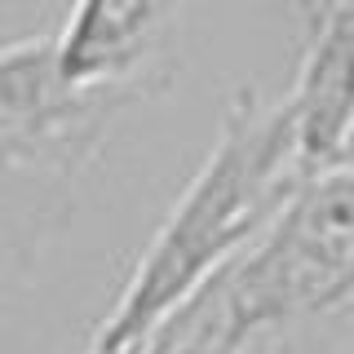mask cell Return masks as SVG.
I'll return each instance as SVG.
<instances>
[{
    "label": "cell",
    "instance_id": "cell-1",
    "mask_svg": "<svg viewBox=\"0 0 354 354\" xmlns=\"http://www.w3.org/2000/svg\"><path fill=\"white\" fill-rule=\"evenodd\" d=\"M151 354L354 350V160L279 204L147 337Z\"/></svg>",
    "mask_w": 354,
    "mask_h": 354
},
{
    "label": "cell",
    "instance_id": "cell-2",
    "mask_svg": "<svg viewBox=\"0 0 354 354\" xmlns=\"http://www.w3.org/2000/svg\"><path fill=\"white\" fill-rule=\"evenodd\" d=\"M306 182L292 155V133L279 97L239 84L226 93L217 138L204 164L182 186L160 230L142 248L120 297L88 337L93 354H133L147 346L160 319L177 310L226 257L248 243Z\"/></svg>",
    "mask_w": 354,
    "mask_h": 354
},
{
    "label": "cell",
    "instance_id": "cell-3",
    "mask_svg": "<svg viewBox=\"0 0 354 354\" xmlns=\"http://www.w3.org/2000/svg\"><path fill=\"white\" fill-rule=\"evenodd\" d=\"M142 102L133 88L66 80L53 31L0 40V177H75Z\"/></svg>",
    "mask_w": 354,
    "mask_h": 354
},
{
    "label": "cell",
    "instance_id": "cell-4",
    "mask_svg": "<svg viewBox=\"0 0 354 354\" xmlns=\"http://www.w3.org/2000/svg\"><path fill=\"white\" fill-rule=\"evenodd\" d=\"M191 0H71L53 27L58 71L75 84L133 88L151 102L173 80Z\"/></svg>",
    "mask_w": 354,
    "mask_h": 354
},
{
    "label": "cell",
    "instance_id": "cell-5",
    "mask_svg": "<svg viewBox=\"0 0 354 354\" xmlns=\"http://www.w3.org/2000/svg\"><path fill=\"white\" fill-rule=\"evenodd\" d=\"M279 102L301 177L337 169L354 155V0L332 5L306 27L301 66Z\"/></svg>",
    "mask_w": 354,
    "mask_h": 354
},
{
    "label": "cell",
    "instance_id": "cell-6",
    "mask_svg": "<svg viewBox=\"0 0 354 354\" xmlns=\"http://www.w3.org/2000/svg\"><path fill=\"white\" fill-rule=\"evenodd\" d=\"M332 5H341V0H292V9H297V18H301V31L310 27V22H319L328 14Z\"/></svg>",
    "mask_w": 354,
    "mask_h": 354
},
{
    "label": "cell",
    "instance_id": "cell-7",
    "mask_svg": "<svg viewBox=\"0 0 354 354\" xmlns=\"http://www.w3.org/2000/svg\"><path fill=\"white\" fill-rule=\"evenodd\" d=\"M0 186H5V177H0Z\"/></svg>",
    "mask_w": 354,
    "mask_h": 354
},
{
    "label": "cell",
    "instance_id": "cell-8",
    "mask_svg": "<svg viewBox=\"0 0 354 354\" xmlns=\"http://www.w3.org/2000/svg\"><path fill=\"white\" fill-rule=\"evenodd\" d=\"M350 160H354V155H350Z\"/></svg>",
    "mask_w": 354,
    "mask_h": 354
}]
</instances>
